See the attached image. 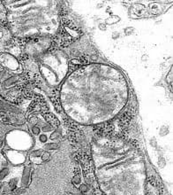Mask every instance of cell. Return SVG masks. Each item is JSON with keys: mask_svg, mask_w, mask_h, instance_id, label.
<instances>
[{"mask_svg": "<svg viewBox=\"0 0 173 195\" xmlns=\"http://www.w3.org/2000/svg\"><path fill=\"white\" fill-rule=\"evenodd\" d=\"M45 118H46V120L50 123H51V125H53V126H58L59 122H58V121L53 115H45Z\"/></svg>", "mask_w": 173, "mask_h": 195, "instance_id": "obj_1", "label": "cell"}, {"mask_svg": "<svg viewBox=\"0 0 173 195\" xmlns=\"http://www.w3.org/2000/svg\"><path fill=\"white\" fill-rule=\"evenodd\" d=\"M9 173V169L7 168H3L1 170H0V181L5 179L6 178V176Z\"/></svg>", "mask_w": 173, "mask_h": 195, "instance_id": "obj_2", "label": "cell"}, {"mask_svg": "<svg viewBox=\"0 0 173 195\" xmlns=\"http://www.w3.org/2000/svg\"><path fill=\"white\" fill-rule=\"evenodd\" d=\"M46 149L48 150H51V149H56L57 148V144H49V145H46Z\"/></svg>", "mask_w": 173, "mask_h": 195, "instance_id": "obj_3", "label": "cell"}, {"mask_svg": "<svg viewBox=\"0 0 173 195\" xmlns=\"http://www.w3.org/2000/svg\"><path fill=\"white\" fill-rule=\"evenodd\" d=\"M49 158H50V153H48V152H45V153L42 155V159L43 161L49 160Z\"/></svg>", "mask_w": 173, "mask_h": 195, "instance_id": "obj_4", "label": "cell"}, {"mask_svg": "<svg viewBox=\"0 0 173 195\" xmlns=\"http://www.w3.org/2000/svg\"><path fill=\"white\" fill-rule=\"evenodd\" d=\"M73 181L75 183V184H79L80 182V176L79 175H76L74 178H73Z\"/></svg>", "mask_w": 173, "mask_h": 195, "instance_id": "obj_5", "label": "cell"}, {"mask_svg": "<svg viewBox=\"0 0 173 195\" xmlns=\"http://www.w3.org/2000/svg\"><path fill=\"white\" fill-rule=\"evenodd\" d=\"M88 190H89V188H88V186H86V185H82L80 186V191L81 192H86Z\"/></svg>", "mask_w": 173, "mask_h": 195, "instance_id": "obj_6", "label": "cell"}, {"mask_svg": "<svg viewBox=\"0 0 173 195\" xmlns=\"http://www.w3.org/2000/svg\"><path fill=\"white\" fill-rule=\"evenodd\" d=\"M33 132H34V134H38V133L40 132V129L37 128L36 126H35V127L33 128Z\"/></svg>", "mask_w": 173, "mask_h": 195, "instance_id": "obj_7", "label": "cell"}, {"mask_svg": "<svg viewBox=\"0 0 173 195\" xmlns=\"http://www.w3.org/2000/svg\"><path fill=\"white\" fill-rule=\"evenodd\" d=\"M30 122H31L32 124H35V123L37 122V118H36V117H32V118L30 119Z\"/></svg>", "mask_w": 173, "mask_h": 195, "instance_id": "obj_8", "label": "cell"}, {"mask_svg": "<svg viewBox=\"0 0 173 195\" xmlns=\"http://www.w3.org/2000/svg\"><path fill=\"white\" fill-rule=\"evenodd\" d=\"M40 140H41L42 142H45V141L47 140V138H46V136H44V135L41 136V137H40Z\"/></svg>", "mask_w": 173, "mask_h": 195, "instance_id": "obj_9", "label": "cell"}, {"mask_svg": "<svg viewBox=\"0 0 173 195\" xmlns=\"http://www.w3.org/2000/svg\"><path fill=\"white\" fill-rule=\"evenodd\" d=\"M50 129H51V127H50V126H45V127H43V128H42V131H50Z\"/></svg>", "mask_w": 173, "mask_h": 195, "instance_id": "obj_10", "label": "cell"}, {"mask_svg": "<svg viewBox=\"0 0 173 195\" xmlns=\"http://www.w3.org/2000/svg\"><path fill=\"white\" fill-rule=\"evenodd\" d=\"M2 146H3V140H2V138H0V148Z\"/></svg>", "mask_w": 173, "mask_h": 195, "instance_id": "obj_11", "label": "cell"}, {"mask_svg": "<svg viewBox=\"0 0 173 195\" xmlns=\"http://www.w3.org/2000/svg\"><path fill=\"white\" fill-rule=\"evenodd\" d=\"M1 187H2V184H1V183H0V188H1Z\"/></svg>", "mask_w": 173, "mask_h": 195, "instance_id": "obj_12", "label": "cell"}]
</instances>
